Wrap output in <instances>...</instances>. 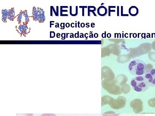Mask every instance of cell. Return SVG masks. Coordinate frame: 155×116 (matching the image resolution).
<instances>
[{
  "instance_id": "f546056e",
  "label": "cell",
  "mask_w": 155,
  "mask_h": 116,
  "mask_svg": "<svg viewBox=\"0 0 155 116\" xmlns=\"http://www.w3.org/2000/svg\"><path fill=\"white\" fill-rule=\"evenodd\" d=\"M70 26H71V27H72V28H74V23H72V24L70 25Z\"/></svg>"
},
{
  "instance_id": "52a82bcc",
  "label": "cell",
  "mask_w": 155,
  "mask_h": 116,
  "mask_svg": "<svg viewBox=\"0 0 155 116\" xmlns=\"http://www.w3.org/2000/svg\"><path fill=\"white\" fill-rule=\"evenodd\" d=\"M45 20V12L43 9H40L39 17L38 22L40 23H43Z\"/></svg>"
},
{
  "instance_id": "e0dca14e",
  "label": "cell",
  "mask_w": 155,
  "mask_h": 116,
  "mask_svg": "<svg viewBox=\"0 0 155 116\" xmlns=\"http://www.w3.org/2000/svg\"><path fill=\"white\" fill-rule=\"evenodd\" d=\"M40 116H57L54 114H43Z\"/></svg>"
},
{
  "instance_id": "277c9868",
  "label": "cell",
  "mask_w": 155,
  "mask_h": 116,
  "mask_svg": "<svg viewBox=\"0 0 155 116\" xmlns=\"http://www.w3.org/2000/svg\"><path fill=\"white\" fill-rule=\"evenodd\" d=\"M107 9L104 6H101L97 9V14L100 16L104 17L107 14Z\"/></svg>"
},
{
  "instance_id": "7402d4cb",
  "label": "cell",
  "mask_w": 155,
  "mask_h": 116,
  "mask_svg": "<svg viewBox=\"0 0 155 116\" xmlns=\"http://www.w3.org/2000/svg\"><path fill=\"white\" fill-rule=\"evenodd\" d=\"M54 21H51L50 22V28H51L52 25H54Z\"/></svg>"
},
{
  "instance_id": "ac0fdd59",
  "label": "cell",
  "mask_w": 155,
  "mask_h": 116,
  "mask_svg": "<svg viewBox=\"0 0 155 116\" xmlns=\"http://www.w3.org/2000/svg\"><path fill=\"white\" fill-rule=\"evenodd\" d=\"M15 18V16H10V15H9L8 17V19H9L10 21H14V18Z\"/></svg>"
},
{
  "instance_id": "8fae6325",
  "label": "cell",
  "mask_w": 155,
  "mask_h": 116,
  "mask_svg": "<svg viewBox=\"0 0 155 116\" xmlns=\"http://www.w3.org/2000/svg\"><path fill=\"white\" fill-rule=\"evenodd\" d=\"M17 31L20 34V36H22L23 35L24 31H23V28L22 24L19 25V27H18V29H17Z\"/></svg>"
},
{
  "instance_id": "d6986e66",
  "label": "cell",
  "mask_w": 155,
  "mask_h": 116,
  "mask_svg": "<svg viewBox=\"0 0 155 116\" xmlns=\"http://www.w3.org/2000/svg\"><path fill=\"white\" fill-rule=\"evenodd\" d=\"M60 27L61 29H64L65 28V23H61L60 25Z\"/></svg>"
},
{
  "instance_id": "8992f818",
  "label": "cell",
  "mask_w": 155,
  "mask_h": 116,
  "mask_svg": "<svg viewBox=\"0 0 155 116\" xmlns=\"http://www.w3.org/2000/svg\"><path fill=\"white\" fill-rule=\"evenodd\" d=\"M68 8H69V7L68 6H61L60 16L61 17H68L69 16L68 14L69 12Z\"/></svg>"
},
{
  "instance_id": "7c38bea8",
  "label": "cell",
  "mask_w": 155,
  "mask_h": 116,
  "mask_svg": "<svg viewBox=\"0 0 155 116\" xmlns=\"http://www.w3.org/2000/svg\"><path fill=\"white\" fill-rule=\"evenodd\" d=\"M22 15H23V11H21L19 15L17 16V22L19 24H21V20H22Z\"/></svg>"
},
{
  "instance_id": "d6a6232c",
  "label": "cell",
  "mask_w": 155,
  "mask_h": 116,
  "mask_svg": "<svg viewBox=\"0 0 155 116\" xmlns=\"http://www.w3.org/2000/svg\"><path fill=\"white\" fill-rule=\"evenodd\" d=\"M93 37V34H91V35H90V37Z\"/></svg>"
},
{
  "instance_id": "9a60e30c",
  "label": "cell",
  "mask_w": 155,
  "mask_h": 116,
  "mask_svg": "<svg viewBox=\"0 0 155 116\" xmlns=\"http://www.w3.org/2000/svg\"><path fill=\"white\" fill-rule=\"evenodd\" d=\"M9 15L15 16V10L14 8H12L11 10H9Z\"/></svg>"
},
{
  "instance_id": "7a4b0ae2",
  "label": "cell",
  "mask_w": 155,
  "mask_h": 116,
  "mask_svg": "<svg viewBox=\"0 0 155 116\" xmlns=\"http://www.w3.org/2000/svg\"><path fill=\"white\" fill-rule=\"evenodd\" d=\"M130 84L134 90L137 92H144L150 87L143 75L134 77L131 80Z\"/></svg>"
},
{
  "instance_id": "4fadbf2b",
  "label": "cell",
  "mask_w": 155,
  "mask_h": 116,
  "mask_svg": "<svg viewBox=\"0 0 155 116\" xmlns=\"http://www.w3.org/2000/svg\"><path fill=\"white\" fill-rule=\"evenodd\" d=\"M2 17L8 18L9 15V10H6V9L4 10V9H3L2 11Z\"/></svg>"
},
{
  "instance_id": "3957f363",
  "label": "cell",
  "mask_w": 155,
  "mask_h": 116,
  "mask_svg": "<svg viewBox=\"0 0 155 116\" xmlns=\"http://www.w3.org/2000/svg\"><path fill=\"white\" fill-rule=\"evenodd\" d=\"M150 86H155V68L148 69L143 75Z\"/></svg>"
},
{
  "instance_id": "836d02e7",
  "label": "cell",
  "mask_w": 155,
  "mask_h": 116,
  "mask_svg": "<svg viewBox=\"0 0 155 116\" xmlns=\"http://www.w3.org/2000/svg\"><path fill=\"white\" fill-rule=\"evenodd\" d=\"M86 25H87V28L89 27V25H88V23H87V24H86Z\"/></svg>"
},
{
  "instance_id": "5bb4252c",
  "label": "cell",
  "mask_w": 155,
  "mask_h": 116,
  "mask_svg": "<svg viewBox=\"0 0 155 116\" xmlns=\"http://www.w3.org/2000/svg\"><path fill=\"white\" fill-rule=\"evenodd\" d=\"M16 116H33V114H17Z\"/></svg>"
},
{
  "instance_id": "ffe728a7",
  "label": "cell",
  "mask_w": 155,
  "mask_h": 116,
  "mask_svg": "<svg viewBox=\"0 0 155 116\" xmlns=\"http://www.w3.org/2000/svg\"><path fill=\"white\" fill-rule=\"evenodd\" d=\"M61 37H62L61 39L65 40L66 39V33H62L61 34Z\"/></svg>"
},
{
  "instance_id": "44dd1931",
  "label": "cell",
  "mask_w": 155,
  "mask_h": 116,
  "mask_svg": "<svg viewBox=\"0 0 155 116\" xmlns=\"http://www.w3.org/2000/svg\"><path fill=\"white\" fill-rule=\"evenodd\" d=\"M7 17H2V21L3 22H5V23H6L7 22Z\"/></svg>"
},
{
  "instance_id": "f1b7e54d",
  "label": "cell",
  "mask_w": 155,
  "mask_h": 116,
  "mask_svg": "<svg viewBox=\"0 0 155 116\" xmlns=\"http://www.w3.org/2000/svg\"><path fill=\"white\" fill-rule=\"evenodd\" d=\"M98 35L97 34L95 33L94 34V37H96V38H97V37H98Z\"/></svg>"
},
{
  "instance_id": "484cf974",
  "label": "cell",
  "mask_w": 155,
  "mask_h": 116,
  "mask_svg": "<svg viewBox=\"0 0 155 116\" xmlns=\"http://www.w3.org/2000/svg\"><path fill=\"white\" fill-rule=\"evenodd\" d=\"M78 33H79V32H78L77 33L75 34V37H76V38H78V36H79V34H78Z\"/></svg>"
},
{
  "instance_id": "4dcf8cb0",
  "label": "cell",
  "mask_w": 155,
  "mask_h": 116,
  "mask_svg": "<svg viewBox=\"0 0 155 116\" xmlns=\"http://www.w3.org/2000/svg\"><path fill=\"white\" fill-rule=\"evenodd\" d=\"M83 36L84 35L83 34H81L80 35V37H81V38H82V37H83Z\"/></svg>"
},
{
  "instance_id": "603a6c76",
  "label": "cell",
  "mask_w": 155,
  "mask_h": 116,
  "mask_svg": "<svg viewBox=\"0 0 155 116\" xmlns=\"http://www.w3.org/2000/svg\"><path fill=\"white\" fill-rule=\"evenodd\" d=\"M61 34L58 33L57 34H56V37H57V38H60L61 37Z\"/></svg>"
},
{
  "instance_id": "1f68e13d",
  "label": "cell",
  "mask_w": 155,
  "mask_h": 116,
  "mask_svg": "<svg viewBox=\"0 0 155 116\" xmlns=\"http://www.w3.org/2000/svg\"><path fill=\"white\" fill-rule=\"evenodd\" d=\"M93 25H94V23H92L91 26V27H92V28H93V27H94V26H93Z\"/></svg>"
},
{
  "instance_id": "d4e9b609",
  "label": "cell",
  "mask_w": 155,
  "mask_h": 116,
  "mask_svg": "<svg viewBox=\"0 0 155 116\" xmlns=\"http://www.w3.org/2000/svg\"><path fill=\"white\" fill-rule=\"evenodd\" d=\"M70 26V25L69 23H67L65 24V26H66V27H67V28H69Z\"/></svg>"
},
{
  "instance_id": "cb8c5ba5",
  "label": "cell",
  "mask_w": 155,
  "mask_h": 116,
  "mask_svg": "<svg viewBox=\"0 0 155 116\" xmlns=\"http://www.w3.org/2000/svg\"><path fill=\"white\" fill-rule=\"evenodd\" d=\"M55 28H59L60 27V25H59V23L57 22V23H56L55 25Z\"/></svg>"
},
{
  "instance_id": "4316f807",
  "label": "cell",
  "mask_w": 155,
  "mask_h": 116,
  "mask_svg": "<svg viewBox=\"0 0 155 116\" xmlns=\"http://www.w3.org/2000/svg\"><path fill=\"white\" fill-rule=\"evenodd\" d=\"M69 37H70V38H73L74 37V34H73V33H71L70 34V35H69Z\"/></svg>"
},
{
  "instance_id": "30bf717a",
  "label": "cell",
  "mask_w": 155,
  "mask_h": 116,
  "mask_svg": "<svg viewBox=\"0 0 155 116\" xmlns=\"http://www.w3.org/2000/svg\"><path fill=\"white\" fill-rule=\"evenodd\" d=\"M23 15L25 18V23L28 25V22H29V17H28V11L27 10H25L23 11Z\"/></svg>"
},
{
  "instance_id": "ba28073f",
  "label": "cell",
  "mask_w": 155,
  "mask_h": 116,
  "mask_svg": "<svg viewBox=\"0 0 155 116\" xmlns=\"http://www.w3.org/2000/svg\"><path fill=\"white\" fill-rule=\"evenodd\" d=\"M53 12L54 14L56 16L58 17L59 16V7L57 6L56 7V10L54 8V6H51V16L53 17Z\"/></svg>"
},
{
  "instance_id": "5b68a950",
  "label": "cell",
  "mask_w": 155,
  "mask_h": 116,
  "mask_svg": "<svg viewBox=\"0 0 155 116\" xmlns=\"http://www.w3.org/2000/svg\"><path fill=\"white\" fill-rule=\"evenodd\" d=\"M129 14L132 17H135L138 14L139 10L138 8L136 6H131L129 9Z\"/></svg>"
},
{
  "instance_id": "2e32d148",
  "label": "cell",
  "mask_w": 155,
  "mask_h": 116,
  "mask_svg": "<svg viewBox=\"0 0 155 116\" xmlns=\"http://www.w3.org/2000/svg\"><path fill=\"white\" fill-rule=\"evenodd\" d=\"M50 38H54L55 36V33L54 31H50Z\"/></svg>"
},
{
  "instance_id": "6da1fadb",
  "label": "cell",
  "mask_w": 155,
  "mask_h": 116,
  "mask_svg": "<svg viewBox=\"0 0 155 116\" xmlns=\"http://www.w3.org/2000/svg\"><path fill=\"white\" fill-rule=\"evenodd\" d=\"M128 70L134 76L143 75L148 69L145 63L140 60H134L130 62L128 66Z\"/></svg>"
},
{
  "instance_id": "9c48e42d",
  "label": "cell",
  "mask_w": 155,
  "mask_h": 116,
  "mask_svg": "<svg viewBox=\"0 0 155 116\" xmlns=\"http://www.w3.org/2000/svg\"><path fill=\"white\" fill-rule=\"evenodd\" d=\"M40 9V8H38L36 12L32 15V18H33L34 21H38L39 17Z\"/></svg>"
},
{
  "instance_id": "83f0119b",
  "label": "cell",
  "mask_w": 155,
  "mask_h": 116,
  "mask_svg": "<svg viewBox=\"0 0 155 116\" xmlns=\"http://www.w3.org/2000/svg\"><path fill=\"white\" fill-rule=\"evenodd\" d=\"M84 26H85V24L84 23H81V26L82 28H84Z\"/></svg>"
}]
</instances>
